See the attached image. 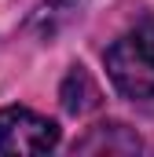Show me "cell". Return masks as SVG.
<instances>
[{
  "label": "cell",
  "mask_w": 154,
  "mask_h": 157,
  "mask_svg": "<svg viewBox=\"0 0 154 157\" xmlns=\"http://www.w3.org/2000/svg\"><path fill=\"white\" fill-rule=\"evenodd\" d=\"M107 73L125 99H154V26H140L107 48Z\"/></svg>",
  "instance_id": "cell-1"
},
{
  "label": "cell",
  "mask_w": 154,
  "mask_h": 157,
  "mask_svg": "<svg viewBox=\"0 0 154 157\" xmlns=\"http://www.w3.org/2000/svg\"><path fill=\"white\" fill-rule=\"evenodd\" d=\"M77 154H140V135L117 121L95 124L84 139H77Z\"/></svg>",
  "instance_id": "cell-3"
},
{
  "label": "cell",
  "mask_w": 154,
  "mask_h": 157,
  "mask_svg": "<svg viewBox=\"0 0 154 157\" xmlns=\"http://www.w3.org/2000/svg\"><path fill=\"white\" fill-rule=\"evenodd\" d=\"M77 7H81V0H44L37 11H33V18H30V26H37L44 37H51L70 15H74Z\"/></svg>",
  "instance_id": "cell-5"
},
{
  "label": "cell",
  "mask_w": 154,
  "mask_h": 157,
  "mask_svg": "<svg viewBox=\"0 0 154 157\" xmlns=\"http://www.w3.org/2000/svg\"><path fill=\"white\" fill-rule=\"evenodd\" d=\"M59 143V124L40 117L26 106H4L0 110V154H48Z\"/></svg>",
  "instance_id": "cell-2"
},
{
  "label": "cell",
  "mask_w": 154,
  "mask_h": 157,
  "mask_svg": "<svg viewBox=\"0 0 154 157\" xmlns=\"http://www.w3.org/2000/svg\"><path fill=\"white\" fill-rule=\"evenodd\" d=\"M59 99H63V110H66V113H74V117H84V113L99 110V102H103L99 84L88 77V70H84V66H74V70L66 73L63 88H59Z\"/></svg>",
  "instance_id": "cell-4"
}]
</instances>
